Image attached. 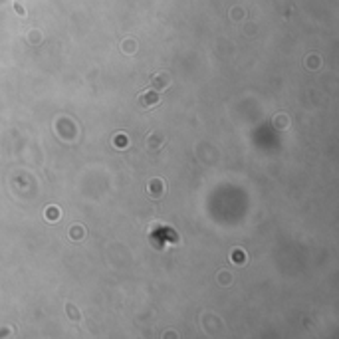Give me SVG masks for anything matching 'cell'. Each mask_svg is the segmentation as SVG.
<instances>
[{
	"instance_id": "1",
	"label": "cell",
	"mask_w": 339,
	"mask_h": 339,
	"mask_svg": "<svg viewBox=\"0 0 339 339\" xmlns=\"http://www.w3.org/2000/svg\"><path fill=\"white\" fill-rule=\"evenodd\" d=\"M113 143H115V147H117V145H119V147H125V145H127L125 135H119V137H115V139H113Z\"/></svg>"
},
{
	"instance_id": "2",
	"label": "cell",
	"mask_w": 339,
	"mask_h": 339,
	"mask_svg": "<svg viewBox=\"0 0 339 339\" xmlns=\"http://www.w3.org/2000/svg\"><path fill=\"white\" fill-rule=\"evenodd\" d=\"M60 216V210H56V208H48V218H58Z\"/></svg>"
}]
</instances>
